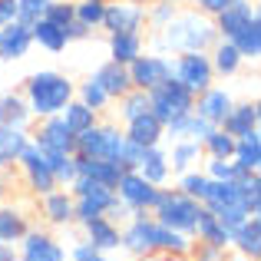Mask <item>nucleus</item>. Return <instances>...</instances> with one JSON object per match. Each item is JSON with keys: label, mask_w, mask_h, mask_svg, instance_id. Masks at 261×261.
Instances as JSON below:
<instances>
[{"label": "nucleus", "mask_w": 261, "mask_h": 261, "mask_svg": "<svg viewBox=\"0 0 261 261\" xmlns=\"http://www.w3.org/2000/svg\"><path fill=\"white\" fill-rule=\"evenodd\" d=\"M218 40V30L212 17L198 13L195 7H178V13L162 30H152V53H208Z\"/></svg>", "instance_id": "1"}, {"label": "nucleus", "mask_w": 261, "mask_h": 261, "mask_svg": "<svg viewBox=\"0 0 261 261\" xmlns=\"http://www.w3.org/2000/svg\"><path fill=\"white\" fill-rule=\"evenodd\" d=\"M20 93L27 99V109H30L33 122H37V119H46V116L63 113V106L76 96V83L60 70H37L23 80Z\"/></svg>", "instance_id": "2"}, {"label": "nucleus", "mask_w": 261, "mask_h": 261, "mask_svg": "<svg viewBox=\"0 0 261 261\" xmlns=\"http://www.w3.org/2000/svg\"><path fill=\"white\" fill-rule=\"evenodd\" d=\"M198 208H202V202L189 198L185 192H178V189H159L155 205H152L149 215H152L159 225H166V228H175V231H182V235H192V231H195Z\"/></svg>", "instance_id": "3"}, {"label": "nucleus", "mask_w": 261, "mask_h": 261, "mask_svg": "<svg viewBox=\"0 0 261 261\" xmlns=\"http://www.w3.org/2000/svg\"><path fill=\"white\" fill-rule=\"evenodd\" d=\"M70 195H73V225H86L93 218L106 215L116 192L109 185H99L93 178H86V175H76L70 182Z\"/></svg>", "instance_id": "4"}, {"label": "nucleus", "mask_w": 261, "mask_h": 261, "mask_svg": "<svg viewBox=\"0 0 261 261\" xmlns=\"http://www.w3.org/2000/svg\"><path fill=\"white\" fill-rule=\"evenodd\" d=\"M122 142H126V136H122V126H119V122L99 119L96 126H89L86 133L76 136L73 152H76V155H86V159H113V162H119Z\"/></svg>", "instance_id": "5"}, {"label": "nucleus", "mask_w": 261, "mask_h": 261, "mask_svg": "<svg viewBox=\"0 0 261 261\" xmlns=\"http://www.w3.org/2000/svg\"><path fill=\"white\" fill-rule=\"evenodd\" d=\"M192 106H195V93H189L175 76L162 80L159 86L149 89V113H152L155 119H162V122L192 113Z\"/></svg>", "instance_id": "6"}, {"label": "nucleus", "mask_w": 261, "mask_h": 261, "mask_svg": "<svg viewBox=\"0 0 261 261\" xmlns=\"http://www.w3.org/2000/svg\"><path fill=\"white\" fill-rule=\"evenodd\" d=\"M172 76L189 89V93H195V96L202 93V89H208L212 83H218L208 53H198V50L175 53V57H172Z\"/></svg>", "instance_id": "7"}, {"label": "nucleus", "mask_w": 261, "mask_h": 261, "mask_svg": "<svg viewBox=\"0 0 261 261\" xmlns=\"http://www.w3.org/2000/svg\"><path fill=\"white\" fill-rule=\"evenodd\" d=\"M17 169H20V175H23V185H27V192H30V195L40 198V195H46V192L60 189L57 178H53V172H50V162H46V155L40 152L33 142H27V149L20 152Z\"/></svg>", "instance_id": "8"}, {"label": "nucleus", "mask_w": 261, "mask_h": 261, "mask_svg": "<svg viewBox=\"0 0 261 261\" xmlns=\"http://www.w3.org/2000/svg\"><path fill=\"white\" fill-rule=\"evenodd\" d=\"M17 258L20 261H70L66 245L46 228H27V235L17 242Z\"/></svg>", "instance_id": "9"}, {"label": "nucleus", "mask_w": 261, "mask_h": 261, "mask_svg": "<svg viewBox=\"0 0 261 261\" xmlns=\"http://www.w3.org/2000/svg\"><path fill=\"white\" fill-rule=\"evenodd\" d=\"M129 80H133V89H142L149 93L152 86H159L162 80L172 76V57L169 53H152V50H142L133 63L126 66Z\"/></svg>", "instance_id": "10"}, {"label": "nucleus", "mask_w": 261, "mask_h": 261, "mask_svg": "<svg viewBox=\"0 0 261 261\" xmlns=\"http://www.w3.org/2000/svg\"><path fill=\"white\" fill-rule=\"evenodd\" d=\"M152 231H155V218L149 212H139L126 225H119V248L133 258H155Z\"/></svg>", "instance_id": "11"}, {"label": "nucleus", "mask_w": 261, "mask_h": 261, "mask_svg": "<svg viewBox=\"0 0 261 261\" xmlns=\"http://www.w3.org/2000/svg\"><path fill=\"white\" fill-rule=\"evenodd\" d=\"M113 192L129 212H136V215H139V212H152L155 195H159V189H155L152 182H146L136 169H126V172L119 175V182H116Z\"/></svg>", "instance_id": "12"}, {"label": "nucleus", "mask_w": 261, "mask_h": 261, "mask_svg": "<svg viewBox=\"0 0 261 261\" xmlns=\"http://www.w3.org/2000/svg\"><path fill=\"white\" fill-rule=\"evenodd\" d=\"M30 142L40 152H73L76 136L66 129V122L60 116H46V119H37L30 126Z\"/></svg>", "instance_id": "13"}, {"label": "nucleus", "mask_w": 261, "mask_h": 261, "mask_svg": "<svg viewBox=\"0 0 261 261\" xmlns=\"http://www.w3.org/2000/svg\"><path fill=\"white\" fill-rule=\"evenodd\" d=\"M106 33H126V30H146V7L133 0H106L102 27Z\"/></svg>", "instance_id": "14"}, {"label": "nucleus", "mask_w": 261, "mask_h": 261, "mask_svg": "<svg viewBox=\"0 0 261 261\" xmlns=\"http://www.w3.org/2000/svg\"><path fill=\"white\" fill-rule=\"evenodd\" d=\"M231 102H235V96H231V89H228V86L212 83L208 89H202V93L195 96V106H192V113L202 116L208 126H222V119L228 116Z\"/></svg>", "instance_id": "15"}, {"label": "nucleus", "mask_w": 261, "mask_h": 261, "mask_svg": "<svg viewBox=\"0 0 261 261\" xmlns=\"http://www.w3.org/2000/svg\"><path fill=\"white\" fill-rule=\"evenodd\" d=\"M37 205H40V215H43L46 225H53V228L73 225V195H70V189L46 192V195L37 198Z\"/></svg>", "instance_id": "16"}, {"label": "nucleus", "mask_w": 261, "mask_h": 261, "mask_svg": "<svg viewBox=\"0 0 261 261\" xmlns=\"http://www.w3.org/2000/svg\"><path fill=\"white\" fill-rule=\"evenodd\" d=\"M33 37H30V27L13 20V23L0 27V63H17L30 53Z\"/></svg>", "instance_id": "17"}, {"label": "nucleus", "mask_w": 261, "mask_h": 261, "mask_svg": "<svg viewBox=\"0 0 261 261\" xmlns=\"http://www.w3.org/2000/svg\"><path fill=\"white\" fill-rule=\"evenodd\" d=\"M122 136H126L129 142H136V146H142V149L162 146V142H166V122L155 119L152 113H142V116H136V119H129L126 126H122Z\"/></svg>", "instance_id": "18"}, {"label": "nucleus", "mask_w": 261, "mask_h": 261, "mask_svg": "<svg viewBox=\"0 0 261 261\" xmlns=\"http://www.w3.org/2000/svg\"><path fill=\"white\" fill-rule=\"evenodd\" d=\"M228 251H235V255H242L248 261L261 258V215H248L235 231H231Z\"/></svg>", "instance_id": "19"}, {"label": "nucleus", "mask_w": 261, "mask_h": 261, "mask_svg": "<svg viewBox=\"0 0 261 261\" xmlns=\"http://www.w3.org/2000/svg\"><path fill=\"white\" fill-rule=\"evenodd\" d=\"M255 13H258V7L251 4V0H231L218 17H212V23H215V30H218V40H231Z\"/></svg>", "instance_id": "20"}, {"label": "nucleus", "mask_w": 261, "mask_h": 261, "mask_svg": "<svg viewBox=\"0 0 261 261\" xmlns=\"http://www.w3.org/2000/svg\"><path fill=\"white\" fill-rule=\"evenodd\" d=\"M258 122H261V106H258V99H245V102H231V109H228V116L222 119V129L228 136H248V133H255L258 129Z\"/></svg>", "instance_id": "21"}, {"label": "nucleus", "mask_w": 261, "mask_h": 261, "mask_svg": "<svg viewBox=\"0 0 261 261\" xmlns=\"http://www.w3.org/2000/svg\"><path fill=\"white\" fill-rule=\"evenodd\" d=\"M136 172L146 178V182H152L155 189H166L169 178H172L166 146H149V149H142V159H139V166H136Z\"/></svg>", "instance_id": "22"}, {"label": "nucleus", "mask_w": 261, "mask_h": 261, "mask_svg": "<svg viewBox=\"0 0 261 261\" xmlns=\"http://www.w3.org/2000/svg\"><path fill=\"white\" fill-rule=\"evenodd\" d=\"M89 80H96L102 89H106L109 99H119V96H126L129 89H133V80H129V70L122 63H113V60H106V63H99L93 73H89Z\"/></svg>", "instance_id": "23"}, {"label": "nucleus", "mask_w": 261, "mask_h": 261, "mask_svg": "<svg viewBox=\"0 0 261 261\" xmlns=\"http://www.w3.org/2000/svg\"><path fill=\"white\" fill-rule=\"evenodd\" d=\"M106 46H109V60H113V63H122V66H129V63H133V60L139 57L142 50H146V33H142V30L109 33Z\"/></svg>", "instance_id": "24"}, {"label": "nucleus", "mask_w": 261, "mask_h": 261, "mask_svg": "<svg viewBox=\"0 0 261 261\" xmlns=\"http://www.w3.org/2000/svg\"><path fill=\"white\" fill-rule=\"evenodd\" d=\"M80 228H83V242H89L93 248L106 251V255L119 251V225H116V222H109L106 215L93 218V222L80 225Z\"/></svg>", "instance_id": "25"}, {"label": "nucleus", "mask_w": 261, "mask_h": 261, "mask_svg": "<svg viewBox=\"0 0 261 261\" xmlns=\"http://www.w3.org/2000/svg\"><path fill=\"white\" fill-rule=\"evenodd\" d=\"M192 242H205V245H215V248H225V251H228L231 231H228V228H225V225L215 218V212H208V208H198L195 231H192Z\"/></svg>", "instance_id": "26"}, {"label": "nucleus", "mask_w": 261, "mask_h": 261, "mask_svg": "<svg viewBox=\"0 0 261 261\" xmlns=\"http://www.w3.org/2000/svg\"><path fill=\"white\" fill-rule=\"evenodd\" d=\"M122 172H126V169L113 159H86V155H76V175H86L99 185H109V189H116V182H119Z\"/></svg>", "instance_id": "27"}, {"label": "nucleus", "mask_w": 261, "mask_h": 261, "mask_svg": "<svg viewBox=\"0 0 261 261\" xmlns=\"http://www.w3.org/2000/svg\"><path fill=\"white\" fill-rule=\"evenodd\" d=\"M152 248H155V255H166V258H189V251H192V235H182V231L166 228V225L155 222Z\"/></svg>", "instance_id": "28"}, {"label": "nucleus", "mask_w": 261, "mask_h": 261, "mask_svg": "<svg viewBox=\"0 0 261 261\" xmlns=\"http://www.w3.org/2000/svg\"><path fill=\"white\" fill-rule=\"evenodd\" d=\"M30 142V129H17V126H0V172H10L17 166L20 152Z\"/></svg>", "instance_id": "29"}, {"label": "nucleus", "mask_w": 261, "mask_h": 261, "mask_svg": "<svg viewBox=\"0 0 261 261\" xmlns=\"http://www.w3.org/2000/svg\"><path fill=\"white\" fill-rule=\"evenodd\" d=\"M208 60H212V70H215V80H231L242 73L245 60L238 57V50L228 43V40H215L208 50Z\"/></svg>", "instance_id": "30"}, {"label": "nucleus", "mask_w": 261, "mask_h": 261, "mask_svg": "<svg viewBox=\"0 0 261 261\" xmlns=\"http://www.w3.org/2000/svg\"><path fill=\"white\" fill-rule=\"evenodd\" d=\"M0 126H17V129H30L33 126V116L27 109L23 93H0Z\"/></svg>", "instance_id": "31"}, {"label": "nucleus", "mask_w": 261, "mask_h": 261, "mask_svg": "<svg viewBox=\"0 0 261 261\" xmlns=\"http://www.w3.org/2000/svg\"><path fill=\"white\" fill-rule=\"evenodd\" d=\"M228 43L238 50V57H242L245 63H255V60L261 57V13H255V17H251Z\"/></svg>", "instance_id": "32"}, {"label": "nucleus", "mask_w": 261, "mask_h": 261, "mask_svg": "<svg viewBox=\"0 0 261 261\" xmlns=\"http://www.w3.org/2000/svg\"><path fill=\"white\" fill-rule=\"evenodd\" d=\"M231 162H235L242 172H258L261 169V129H255V133H248V136H238Z\"/></svg>", "instance_id": "33"}, {"label": "nucleus", "mask_w": 261, "mask_h": 261, "mask_svg": "<svg viewBox=\"0 0 261 261\" xmlns=\"http://www.w3.org/2000/svg\"><path fill=\"white\" fill-rule=\"evenodd\" d=\"M208 122L202 119V116H195V113H185V116H178V119H169L166 122V139L169 142H175V139H195V142H202L205 136H208Z\"/></svg>", "instance_id": "34"}, {"label": "nucleus", "mask_w": 261, "mask_h": 261, "mask_svg": "<svg viewBox=\"0 0 261 261\" xmlns=\"http://www.w3.org/2000/svg\"><path fill=\"white\" fill-rule=\"evenodd\" d=\"M166 152H169V169H172V175L185 172V169H195L198 162L205 159L202 142H195V139H175L172 149H166Z\"/></svg>", "instance_id": "35"}, {"label": "nucleus", "mask_w": 261, "mask_h": 261, "mask_svg": "<svg viewBox=\"0 0 261 261\" xmlns=\"http://www.w3.org/2000/svg\"><path fill=\"white\" fill-rule=\"evenodd\" d=\"M27 228H30V218L23 215V208L0 202V242L17 245L20 238L27 235Z\"/></svg>", "instance_id": "36"}, {"label": "nucleus", "mask_w": 261, "mask_h": 261, "mask_svg": "<svg viewBox=\"0 0 261 261\" xmlns=\"http://www.w3.org/2000/svg\"><path fill=\"white\" fill-rule=\"evenodd\" d=\"M30 37H33V46H40V50H46V53H63L66 46H70V40H66L63 27L50 23L46 17L37 20V23L30 27Z\"/></svg>", "instance_id": "37"}, {"label": "nucleus", "mask_w": 261, "mask_h": 261, "mask_svg": "<svg viewBox=\"0 0 261 261\" xmlns=\"http://www.w3.org/2000/svg\"><path fill=\"white\" fill-rule=\"evenodd\" d=\"M60 119L66 122V129H70L73 136H80V133H86L89 126H96V122H99V113H96V109H89V106H83V102L73 96V99L63 106Z\"/></svg>", "instance_id": "38"}, {"label": "nucleus", "mask_w": 261, "mask_h": 261, "mask_svg": "<svg viewBox=\"0 0 261 261\" xmlns=\"http://www.w3.org/2000/svg\"><path fill=\"white\" fill-rule=\"evenodd\" d=\"M202 152H205V159H231V152H235V136H228L222 126H212L208 136L202 139Z\"/></svg>", "instance_id": "39"}, {"label": "nucleus", "mask_w": 261, "mask_h": 261, "mask_svg": "<svg viewBox=\"0 0 261 261\" xmlns=\"http://www.w3.org/2000/svg\"><path fill=\"white\" fill-rule=\"evenodd\" d=\"M238 202L248 215H261V172H245L238 178Z\"/></svg>", "instance_id": "40"}, {"label": "nucleus", "mask_w": 261, "mask_h": 261, "mask_svg": "<svg viewBox=\"0 0 261 261\" xmlns=\"http://www.w3.org/2000/svg\"><path fill=\"white\" fill-rule=\"evenodd\" d=\"M50 162V172L57 178L60 189H70V182L76 178V155L73 152H43Z\"/></svg>", "instance_id": "41"}, {"label": "nucleus", "mask_w": 261, "mask_h": 261, "mask_svg": "<svg viewBox=\"0 0 261 261\" xmlns=\"http://www.w3.org/2000/svg\"><path fill=\"white\" fill-rule=\"evenodd\" d=\"M116 113H119V122L126 126L129 119H136V116H142V113H149V93H142V89H129L126 96H119L116 99Z\"/></svg>", "instance_id": "42"}, {"label": "nucleus", "mask_w": 261, "mask_h": 261, "mask_svg": "<svg viewBox=\"0 0 261 261\" xmlns=\"http://www.w3.org/2000/svg\"><path fill=\"white\" fill-rule=\"evenodd\" d=\"M175 189L185 192L189 198H195V202H202L205 189H208V175H205V169H185V172L175 175Z\"/></svg>", "instance_id": "43"}, {"label": "nucleus", "mask_w": 261, "mask_h": 261, "mask_svg": "<svg viewBox=\"0 0 261 261\" xmlns=\"http://www.w3.org/2000/svg\"><path fill=\"white\" fill-rule=\"evenodd\" d=\"M76 99L83 102V106H89V109H96V113H106L109 109V96H106V89H102L96 80H83V83H76Z\"/></svg>", "instance_id": "44"}, {"label": "nucleus", "mask_w": 261, "mask_h": 261, "mask_svg": "<svg viewBox=\"0 0 261 261\" xmlns=\"http://www.w3.org/2000/svg\"><path fill=\"white\" fill-rule=\"evenodd\" d=\"M178 7L182 4H175V0H149L146 4V27L149 30H162L178 13Z\"/></svg>", "instance_id": "45"}, {"label": "nucleus", "mask_w": 261, "mask_h": 261, "mask_svg": "<svg viewBox=\"0 0 261 261\" xmlns=\"http://www.w3.org/2000/svg\"><path fill=\"white\" fill-rule=\"evenodd\" d=\"M202 162H205V166H202V169H205V175L215 178V182H235V178H242V175H245L231 159H202Z\"/></svg>", "instance_id": "46"}, {"label": "nucleus", "mask_w": 261, "mask_h": 261, "mask_svg": "<svg viewBox=\"0 0 261 261\" xmlns=\"http://www.w3.org/2000/svg\"><path fill=\"white\" fill-rule=\"evenodd\" d=\"M102 10L106 4H96V0H76V20L89 30H99L102 27Z\"/></svg>", "instance_id": "47"}, {"label": "nucleus", "mask_w": 261, "mask_h": 261, "mask_svg": "<svg viewBox=\"0 0 261 261\" xmlns=\"http://www.w3.org/2000/svg\"><path fill=\"white\" fill-rule=\"evenodd\" d=\"M50 23L57 27H66L70 20H76V0H50V7H46L43 13Z\"/></svg>", "instance_id": "48"}, {"label": "nucleus", "mask_w": 261, "mask_h": 261, "mask_svg": "<svg viewBox=\"0 0 261 261\" xmlns=\"http://www.w3.org/2000/svg\"><path fill=\"white\" fill-rule=\"evenodd\" d=\"M46 7H50V0H17V20L33 27L37 20H43Z\"/></svg>", "instance_id": "49"}, {"label": "nucleus", "mask_w": 261, "mask_h": 261, "mask_svg": "<svg viewBox=\"0 0 261 261\" xmlns=\"http://www.w3.org/2000/svg\"><path fill=\"white\" fill-rule=\"evenodd\" d=\"M66 255H70V261H113V258L106 255V251L93 248L89 242H76L70 251H66Z\"/></svg>", "instance_id": "50"}, {"label": "nucleus", "mask_w": 261, "mask_h": 261, "mask_svg": "<svg viewBox=\"0 0 261 261\" xmlns=\"http://www.w3.org/2000/svg\"><path fill=\"white\" fill-rule=\"evenodd\" d=\"M225 255H228L225 248H215V245H205V242H192L189 261H225Z\"/></svg>", "instance_id": "51"}, {"label": "nucleus", "mask_w": 261, "mask_h": 261, "mask_svg": "<svg viewBox=\"0 0 261 261\" xmlns=\"http://www.w3.org/2000/svg\"><path fill=\"white\" fill-rule=\"evenodd\" d=\"M215 218H218V222H222L228 231H235L238 225L248 218V212H245L242 205H228V208H218V212H215Z\"/></svg>", "instance_id": "52"}, {"label": "nucleus", "mask_w": 261, "mask_h": 261, "mask_svg": "<svg viewBox=\"0 0 261 261\" xmlns=\"http://www.w3.org/2000/svg\"><path fill=\"white\" fill-rule=\"evenodd\" d=\"M139 159H142V146H136V142H122V149H119V166L122 169H136L139 166Z\"/></svg>", "instance_id": "53"}, {"label": "nucleus", "mask_w": 261, "mask_h": 261, "mask_svg": "<svg viewBox=\"0 0 261 261\" xmlns=\"http://www.w3.org/2000/svg\"><path fill=\"white\" fill-rule=\"evenodd\" d=\"M228 4H231V0H189V7H195V10L205 13V17H218Z\"/></svg>", "instance_id": "54"}, {"label": "nucleus", "mask_w": 261, "mask_h": 261, "mask_svg": "<svg viewBox=\"0 0 261 261\" xmlns=\"http://www.w3.org/2000/svg\"><path fill=\"white\" fill-rule=\"evenodd\" d=\"M133 215H136V212H129L126 205L119 202V198H113V205L106 208V218H109V222H116V225H126V222H129Z\"/></svg>", "instance_id": "55"}, {"label": "nucleus", "mask_w": 261, "mask_h": 261, "mask_svg": "<svg viewBox=\"0 0 261 261\" xmlns=\"http://www.w3.org/2000/svg\"><path fill=\"white\" fill-rule=\"evenodd\" d=\"M63 33H66V40H70V43H76V40H86L93 30H89V27H83L80 20H70V23L63 27Z\"/></svg>", "instance_id": "56"}, {"label": "nucleus", "mask_w": 261, "mask_h": 261, "mask_svg": "<svg viewBox=\"0 0 261 261\" xmlns=\"http://www.w3.org/2000/svg\"><path fill=\"white\" fill-rule=\"evenodd\" d=\"M17 20V0H0V27Z\"/></svg>", "instance_id": "57"}, {"label": "nucleus", "mask_w": 261, "mask_h": 261, "mask_svg": "<svg viewBox=\"0 0 261 261\" xmlns=\"http://www.w3.org/2000/svg\"><path fill=\"white\" fill-rule=\"evenodd\" d=\"M0 261H20V258H17V245L0 242Z\"/></svg>", "instance_id": "58"}, {"label": "nucleus", "mask_w": 261, "mask_h": 261, "mask_svg": "<svg viewBox=\"0 0 261 261\" xmlns=\"http://www.w3.org/2000/svg\"><path fill=\"white\" fill-rule=\"evenodd\" d=\"M7 192H10V189H7V178H4V172H0V202H7Z\"/></svg>", "instance_id": "59"}, {"label": "nucleus", "mask_w": 261, "mask_h": 261, "mask_svg": "<svg viewBox=\"0 0 261 261\" xmlns=\"http://www.w3.org/2000/svg\"><path fill=\"white\" fill-rule=\"evenodd\" d=\"M225 261H248V258H242V255H235V251H228V255H225Z\"/></svg>", "instance_id": "60"}, {"label": "nucleus", "mask_w": 261, "mask_h": 261, "mask_svg": "<svg viewBox=\"0 0 261 261\" xmlns=\"http://www.w3.org/2000/svg\"><path fill=\"white\" fill-rule=\"evenodd\" d=\"M175 4H182V7H185V4H189V0H175Z\"/></svg>", "instance_id": "61"}, {"label": "nucleus", "mask_w": 261, "mask_h": 261, "mask_svg": "<svg viewBox=\"0 0 261 261\" xmlns=\"http://www.w3.org/2000/svg\"><path fill=\"white\" fill-rule=\"evenodd\" d=\"M96 4H106V0H96Z\"/></svg>", "instance_id": "62"}]
</instances>
